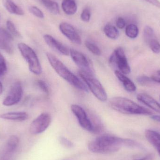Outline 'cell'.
I'll use <instances>...</instances> for the list:
<instances>
[{"label": "cell", "mask_w": 160, "mask_h": 160, "mask_svg": "<svg viewBox=\"0 0 160 160\" xmlns=\"http://www.w3.org/2000/svg\"><path fill=\"white\" fill-rule=\"evenodd\" d=\"M125 141L126 139L112 135H102L91 141L88 143V148L93 153H114L118 151L122 146H125Z\"/></svg>", "instance_id": "6da1fadb"}, {"label": "cell", "mask_w": 160, "mask_h": 160, "mask_svg": "<svg viewBox=\"0 0 160 160\" xmlns=\"http://www.w3.org/2000/svg\"><path fill=\"white\" fill-rule=\"evenodd\" d=\"M109 104L112 109L124 114L147 116L153 115V112L149 109L124 97L112 98L110 100Z\"/></svg>", "instance_id": "7a4b0ae2"}, {"label": "cell", "mask_w": 160, "mask_h": 160, "mask_svg": "<svg viewBox=\"0 0 160 160\" xmlns=\"http://www.w3.org/2000/svg\"><path fill=\"white\" fill-rule=\"evenodd\" d=\"M46 55L52 67L59 76L78 89L87 92L88 90L87 86L71 72L58 58L49 52L47 53Z\"/></svg>", "instance_id": "3957f363"}, {"label": "cell", "mask_w": 160, "mask_h": 160, "mask_svg": "<svg viewBox=\"0 0 160 160\" xmlns=\"http://www.w3.org/2000/svg\"><path fill=\"white\" fill-rule=\"evenodd\" d=\"M18 48L21 54L27 62L30 71L35 75L41 74L42 72L41 64L34 51L28 45L23 43L18 44Z\"/></svg>", "instance_id": "277c9868"}, {"label": "cell", "mask_w": 160, "mask_h": 160, "mask_svg": "<svg viewBox=\"0 0 160 160\" xmlns=\"http://www.w3.org/2000/svg\"><path fill=\"white\" fill-rule=\"evenodd\" d=\"M79 74L89 90L98 99L102 102L107 100V93L99 80L95 78L94 76L86 74L82 71H79Z\"/></svg>", "instance_id": "5b68a950"}, {"label": "cell", "mask_w": 160, "mask_h": 160, "mask_svg": "<svg viewBox=\"0 0 160 160\" xmlns=\"http://www.w3.org/2000/svg\"><path fill=\"white\" fill-rule=\"evenodd\" d=\"M109 62L111 64L116 65L118 71L125 75L131 73V68L128 62L125 51L123 48L118 47L114 50L109 58Z\"/></svg>", "instance_id": "8992f818"}, {"label": "cell", "mask_w": 160, "mask_h": 160, "mask_svg": "<svg viewBox=\"0 0 160 160\" xmlns=\"http://www.w3.org/2000/svg\"><path fill=\"white\" fill-rule=\"evenodd\" d=\"M73 62L80 68V71L94 76L95 72L92 65L86 56L77 50L70 49V54Z\"/></svg>", "instance_id": "52a82bcc"}, {"label": "cell", "mask_w": 160, "mask_h": 160, "mask_svg": "<svg viewBox=\"0 0 160 160\" xmlns=\"http://www.w3.org/2000/svg\"><path fill=\"white\" fill-rule=\"evenodd\" d=\"M51 122V118L48 113H42L31 123L30 131L33 134L42 133L48 128Z\"/></svg>", "instance_id": "ba28073f"}, {"label": "cell", "mask_w": 160, "mask_h": 160, "mask_svg": "<svg viewBox=\"0 0 160 160\" xmlns=\"http://www.w3.org/2000/svg\"><path fill=\"white\" fill-rule=\"evenodd\" d=\"M71 110L77 117L81 127L87 131L94 132V126L85 110L80 105L76 104L71 105Z\"/></svg>", "instance_id": "9c48e42d"}, {"label": "cell", "mask_w": 160, "mask_h": 160, "mask_svg": "<svg viewBox=\"0 0 160 160\" xmlns=\"http://www.w3.org/2000/svg\"><path fill=\"white\" fill-rule=\"evenodd\" d=\"M22 96V88L21 84L18 82L13 84L10 91L3 101V105L10 106L19 102Z\"/></svg>", "instance_id": "30bf717a"}, {"label": "cell", "mask_w": 160, "mask_h": 160, "mask_svg": "<svg viewBox=\"0 0 160 160\" xmlns=\"http://www.w3.org/2000/svg\"><path fill=\"white\" fill-rule=\"evenodd\" d=\"M59 29L61 32L70 41L77 45L82 44L81 37L74 26L66 22L60 23Z\"/></svg>", "instance_id": "8fae6325"}, {"label": "cell", "mask_w": 160, "mask_h": 160, "mask_svg": "<svg viewBox=\"0 0 160 160\" xmlns=\"http://www.w3.org/2000/svg\"><path fill=\"white\" fill-rule=\"evenodd\" d=\"M43 38L46 44L55 51L65 56H68L70 54V50L53 37L46 34L44 35Z\"/></svg>", "instance_id": "7c38bea8"}, {"label": "cell", "mask_w": 160, "mask_h": 160, "mask_svg": "<svg viewBox=\"0 0 160 160\" xmlns=\"http://www.w3.org/2000/svg\"><path fill=\"white\" fill-rule=\"evenodd\" d=\"M137 99L144 105L160 113V104L153 97L146 93H139L137 95Z\"/></svg>", "instance_id": "4fadbf2b"}, {"label": "cell", "mask_w": 160, "mask_h": 160, "mask_svg": "<svg viewBox=\"0 0 160 160\" xmlns=\"http://www.w3.org/2000/svg\"><path fill=\"white\" fill-rule=\"evenodd\" d=\"M115 75L117 78L122 83L125 89L128 92H135L137 87L135 84L130 79L127 77L125 74L120 72L118 70H115Z\"/></svg>", "instance_id": "5bb4252c"}, {"label": "cell", "mask_w": 160, "mask_h": 160, "mask_svg": "<svg viewBox=\"0 0 160 160\" xmlns=\"http://www.w3.org/2000/svg\"><path fill=\"white\" fill-rule=\"evenodd\" d=\"M146 138L156 148L160 157V133L156 131L146 130L145 132Z\"/></svg>", "instance_id": "9a60e30c"}, {"label": "cell", "mask_w": 160, "mask_h": 160, "mask_svg": "<svg viewBox=\"0 0 160 160\" xmlns=\"http://www.w3.org/2000/svg\"><path fill=\"white\" fill-rule=\"evenodd\" d=\"M29 117L25 112H10L0 114V118L12 121H23Z\"/></svg>", "instance_id": "2e32d148"}, {"label": "cell", "mask_w": 160, "mask_h": 160, "mask_svg": "<svg viewBox=\"0 0 160 160\" xmlns=\"http://www.w3.org/2000/svg\"><path fill=\"white\" fill-rule=\"evenodd\" d=\"M3 5L8 12L12 14L22 16L24 15L23 10L16 4L12 0H4Z\"/></svg>", "instance_id": "e0dca14e"}, {"label": "cell", "mask_w": 160, "mask_h": 160, "mask_svg": "<svg viewBox=\"0 0 160 160\" xmlns=\"http://www.w3.org/2000/svg\"><path fill=\"white\" fill-rule=\"evenodd\" d=\"M62 7L64 12L68 15H74L78 9L75 0H63Z\"/></svg>", "instance_id": "ac0fdd59"}, {"label": "cell", "mask_w": 160, "mask_h": 160, "mask_svg": "<svg viewBox=\"0 0 160 160\" xmlns=\"http://www.w3.org/2000/svg\"><path fill=\"white\" fill-rule=\"evenodd\" d=\"M105 35L112 39H116L119 36V32L116 27L111 24H106L103 29Z\"/></svg>", "instance_id": "d6986e66"}, {"label": "cell", "mask_w": 160, "mask_h": 160, "mask_svg": "<svg viewBox=\"0 0 160 160\" xmlns=\"http://www.w3.org/2000/svg\"><path fill=\"white\" fill-rule=\"evenodd\" d=\"M41 1L45 7L53 15H57L60 13L59 5L56 2L52 0H41Z\"/></svg>", "instance_id": "ffe728a7"}, {"label": "cell", "mask_w": 160, "mask_h": 160, "mask_svg": "<svg viewBox=\"0 0 160 160\" xmlns=\"http://www.w3.org/2000/svg\"><path fill=\"white\" fill-rule=\"evenodd\" d=\"M126 34L131 39H134L139 35V28L134 24H130L126 28Z\"/></svg>", "instance_id": "44dd1931"}, {"label": "cell", "mask_w": 160, "mask_h": 160, "mask_svg": "<svg viewBox=\"0 0 160 160\" xmlns=\"http://www.w3.org/2000/svg\"><path fill=\"white\" fill-rule=\"evenodd\" d=\"M0 49L5 51L9 54L13 53V49L10 44V41L7 40L0 34Z\"/></svg>", "instance_id": "7402d4cb"}, {"label": "cell", "mask_w": 160, "mask_h": 160, "mask_svg": "<svg viewBox=\"0 0 160 160\" xmlns=\"http://www.w3.org/2000/svg\"><path fill=\"white\" fill-rule=\"evenodd\" d=\"M19 143V139L15 135H12L8 139L7 142L8 151L9 152H13L16 150Z\"/></svg>", "instance_id": "603a6c76"}, {"label": "cell", "mask_w": 160, "mask_h": 160, "mask_svg": "<svg viewBox=\"0 0 160 160\" xmlns=\"http://www.w3.org/2000/svg\"><path fill=\"white\" fill-rule=\"evenodd\" d=\"M87 48L93 54L98 56H99L101 54L102 52L100 49L97 45L92 42L89 41H86L85 43Z\"/></svg>", "instance_id": "cb8c5ba5"}, {"label": "cell", "mask_w": 160, "mask_h": 160, "mask_svg": "<svg viewBox=\"0 0 160 160\" xmlns=\"http://www.w3.org/2000/svg\"><path fill=\"white\" fill-rule=\"evenodd\" d=\"M144 38L146 42L148 43L151 39L155 38V32L154 30L149 26H145L143 30Z\"/></svg>", "instance_id": "d4e9b609"}, {"label": "cell", "mask_w": 160, "mask_h": 160, "mask_svg": "<svg viewBox=\"0 0 160 160\" xmlns=\"http://www.w3.org/2000/svg\"><path fill=\"white\" fill-rule=\"evenodd\" d=\"M148 43L150 49L154 53L156 54L160 53V43L156 38L151 39Z\"/></svg>", "instance_id": "484cf974"}, {"label": "cell", "mask_w": 160, "mask_h": 160, "mask_svg": "<svg viewBox=\"0 0 160 160\" xmlns=\"http://www.w3.org/2000/svg\"><path fill=\"white\" fill-rule=\"evenodd\" d=\"M7 27L8 29L9 33L12 35V36H15L16 37L19 38L21 37L20 33L16 29L14 23L10 21H7L6 22Z\"/></svg>", "instance_id": "4316f807"}, {"label": "cell", "mask_w": 160, "mask_h": 160, "mask_svg": "<svg viewBox=\"0 0 160 160\" xmlns=\"http://www.w3.org/2000/svg\"><path fill=\"white\" fill-rule=\"evenodd\" d=\"M29 10L32 14L37 17V18L41 19L44 18V13L37 7L34 6L30 7L29 8Z\"/></svg>", "instance_id": "83f0119b"}, {"label": "cell", "mask_w": 160, "mask_h": 160, "mask_svg": "<svg viewBox=\"0 0 160 160\" xmlns=\"http://www.w3.org/2000/svg\"><path fill=\"white\" fill-rule=\"evenodd\" d=\"M151 78L146 76H140L136 78V82L141 86H145L151 82Z\"/></svg>", "instance_id": "f1b7e54d"}, {"label": "cell", "mask_w": 160, "mask_h": 160, "mask_svg": "<svg viewBox=\"0 0 160 160\" xmlns=\"http://www.w3.org/2000/svg\"><path fill=\"white\" fill-rule=\"evenodd\" d=\"M91 17V12L89 8H85L83 9L81 15V18L85 22H88Z\"/></svg>", "instance_id": "f546056e"}, {"label": "cell", "mask_w": 160, "mask_h": 160, "mask_svg": "<svg viewBox=\"0 0 160 160\" xmlns=\"http://www.w3.org/2000/svg\"><path fill=\"white\" fill-rule=\"evenodd\" d=\"M7 71V65L5 60L0 53V77L3 76Z\"/></svg>", "instance_id": "4dcf8cb0"}, {"label": "cell", "mask_w": 160, "mask_h": 160, "mask_svg": "<svg viewBox=\"0 0 160 160\" xmlns=\"http://www.w3.org/2000/svg\"><path fill=\"white\" fill-rule=\"evenodd\" d=\"M39 88L43 91L44 93H46L47 95L49 94V90L48 85L43 80H39L37 82Z\"/></svg>", "instance_id": "1f68e13d"}, {"label": "cell", "mask_w": 160, "mask_h": 160, "mask_svg": "<svg viewBox=\"0 0 160 160\" xmlns=\"http://www.w3.org/2000/svg\"><path fill=\"white\" fill-rule=\"evenodd\" d=\"M60 142L63 146L67 148H72L74 147V143L71 141L64 137H61L60 138Z\"/></svg>", "instance_id": "d6a6232c"}, {"label": "cell", "mask_w": 160, "mask_h": 160, "mask_svg": "<svg viewBox=\"0 0 160 160\" xmlns=\"http://www.w3.org/2000/svg\"><path fill=\"white\" fill-rule=\"evenodd\" d=\"M126 22L125 20L123 18L119 17L116 21V26L120 29H123L126 26Z\"/></svg>", "instance_id": "836d02e7"}, {"label": "cell", "mask_w": 160, "mask_h": 160, "mask_svg": "<svg viewBox=\"0 0 160 160\" xmlns=\"http://www.w3.org/2000/svg\"><path fill=\"white\" fill-rule=\"evenodd\" d=\"M151 79L152 81L160 84V70L155 72L151 76Z\"/></svg>", "instance_id": "e575fe53"}, {"label": "cell", "mask_w": 160, "mask_h": 160, "mask_svg": "<svg viewBox=\"0 0 160 160\" xmlns=\"http://www.w3.org/2000/svg\"><path fill=\"white\" fill-rule=\"evenodd\" d=\"M155 158V155L153 153L147 154L142 157V158H137L133 160H154Z\"/></svg>", "instance_id": "d590c367"}, {"label": "cell", "mask_w": 160, "mask_h": 160, "mask_svg": "<svg viewBox=\"0 0 160 160\" xmlns=\"http://www.w3.org/2000/svg\"><path fill=\"white\" fill-rule=\"evenodd\" d=\"M152 5L155 6L156 7L160 8V2L159 0H143Z\"/></svg>", "instance_id": "8d00e7d4"}, {"label": "cell", "mask_w": 160, "mask_h": 160, "mask_svg": "<svg viewBox=\"0 0 160 160\" xmlns=\"http://www.w3.org/2000/svg\"><path fill=\"white\" fill-rule=\"evenodd\" d=\"M150 118L153 120L160 122V115H152Z\"/></svg>", "instance_id": "74e56055"}, {"label": "cell", "mask_w": 160, "mask_h": 160, "mask_svg": "<svg viewBox=\"0 0 160 160\" xmlns=\"http://www.w3.org/2000/svg\"><path fill=\"white\" fill-rule=\"evenodd\" d=\"M3 90V86L2 84V83L0 82V94L2 92Z\"/></svg>", "instance_id": "f35d334b"}, {"label": "cell", "mask_w": 160, "mask_h": 160, "mask_svg": "<svg viewBox=\"0 0 160 160\" xmlns=\"http://www.w3.org/2000/svg\"></svg>", "instance_id": "ab89813d"}]
</instances>
